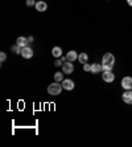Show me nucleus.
I'll return each instance as SVG.
<instances>
[{"mask_svg":"<svg viewBox=\"0 0 132 147\" xmlns=\"http://www.w3.org/2000/svg\"><path fill=\"white\" fill-rule=\"evenodd\" d=\"M120 85L124 90H132V77H129V76L123 77L122 81H120Z\"/></svg>","mask_w":132,"mask_h":147,"instance_id":"20e7f679","label":"nucleus"},{"mask_svg":"<svg viewBox=\"0 0 132 147\" xmlns=\"http://www.w3.org/2000/svg\"><path fill=\"white\" fill-rule=\"evenodd\" d=\"M62 84V88H64L65 90H73L74 89V81H71V80H69V78H66V80H64V81L61 82Z\"/></svg>","mask_w":132,"mask_h":147,"instance_id":"6e6552de","label":"nucleus"},{"mask_svg":"<svg viewBox=\"0 0 132 147\" xmlns=\"http://www.w3.org/2000/svg\"><path fill=\"white\" fill-rule=\"evenodd\" d=\"M62 89H64V88H62V84L54 81L53 84H50V85L48 86V93H49L50 96H60Z\"/></svg>","mask_w":132,"mask_h":147,"instance_id":"f257e3e1","label":"nucleus"},{"mask_svg":"<svg viewBox=\"0 0 132 147\" xmlns=\"http://www.w3.org/2000/svg\"><path fill=\"white\" fill-rule=\"evenodd\" d=\"M36 3H37V1H34V0H27V1H25V4H27L28 7H32V5H36Z\"/></svg>","mask_w":132,"mask_h":147,"instance_id":"6ab92c4d","label":"nucleus"},{"mask_svg":"<svg viewBox=\"0 0 132 147\" xmlns=\"http://www.w3.org/2000/svg\"><path fill=\"white\" fill-rule=\"evenodd\" d=\"M64 74L65 73H61V72H57V73H54V81H57V82H62L64 81Z\"/></svg>","mask_w":132,"mask_h":147,"instance_id":"2eb2a0df","label":"nucleus"},{"mask_svg":"<svg viewBox=\"0 0 132 147\" xmlns=\"http://www.w3.org/2000/svg\"><path fill=\"white\" fill-rule=\"evenodd\" d=\"M102 64L103 65H115V57L112 53H105L103 58H102Z\"/></svg>","mask_w":132,"mask_h":147,"instance_id":"f03ea898","label":"nucleus"},{"mask_svg":"<svg viewBox=\"0 0 132 147\" xmlns=\"http://www.w3.org/2000/svg\"><path fill=\"white\" fill-rule=\"evenodd\" d=\"M112 68H114L112 65H103L102 64V70H112Z\"/></svg>","mask_w":132,"mask_h":147,"instance_id":"aec40b11","label":"nucleus"},{"mask_svg":"<svg viewBox=\"0 0 132 147\" xmlns=\"http://www.w3.org/2000/svg\"><path fill=\"white\" fill-rule=\"evenodd\" d=\"M62 72L65 74H71V73L74 72V65H73V62L70 61H65L62 64Z\"/></svg>","mask_w":132,"mask_h":147,"instance_id":"39448f33","label":"nucleus"},{"mask_svg":"<svg viewBox=\"0 0 132 147\" xmlns=\"http://www.w3.org/2000/svg\"><path fill=\"white\" fill-rule=\"evenodd\" d=\"M83 70H85V72H91V65H90V64H87V62H86V64H83Z\"/></svg>","mask_w":132,"mask_h":147,"instance_id":"f3484780","label":"nucleus"},{"mask_svg":"<svg viewBox=\"0 0 132 147\" xmlns=\"http://www.w3.org/2000/svg\"><path fill=\"white\" fill-rule=\"evenodd\" d=\"M28 38L27 37H24V36H20V37H17L16 40V44L20 47V48H25V47H28Z\"/></svg>","mask_w":132,"mask_h":147,"instance_id":"1a4fd4ad","label":"nucleus"},{"mask_svg":"<svg viewBox=\"0 0 132 147\" xmlns=\"http://www.w3.org/2000/svg\"><path fill=\"white\" fill-rule=\"evenodd\" d=\"M34 7H36V9H37L38 12H45V11H46V8H48V4L45 3V1H42V0H40V1H37V3H36V5H34Z\"/></svg>","mask_w":132,"mask_h":147,"instance_id":"9d476101","label":"nucleus"},{"mask_svg":"<svg viewBox=\"0 0 132 147\" xmlns=\"http://www.w3.org/2000/svg\"><path fill=\"white\" fill-rule=\"evenodd\" d=\"M103 72L102 70V64H98V62H94L91 65V73L92 74H98V73Z\"/></svg>","mask_w":132,"mask_h":147,"instance_id":"f8f14e48","label":"nucleus"},{"mask_svg":"<svg viewBox=\"0 0 132 147\" xmlns=\"http://www.w3.org/2000/svg\"><path fill=\"white\" fill-rule=\"evenodd\" d=\"M5 60H7V55L4 52H0V62H4Z\"/></svg>","mask_w":132,"mask_h":147,"instance_id":"a211bd4d","label":"nucleus"},{"mask_svg":"<svg viewBox=\"0 0 132 147\" xmlns=\"http://www.w3.org/2000/svg\"><path fill=\"white\" fill-rule=\"evenodd\" d=\"M127 4H128L129 7H132V0H127Z\"/></svg>","mask_w":132,"mask_h":147,"instance_id":"b1692460","label":"nucleus"},{"mask_svg":"<svg viewBox=\"0 0 132 147\" xmlns=\"http://www.w3.org/2000/svg\"><path fill=\"white\" fill-rule=\"evenodd\" d=\"M11 49H12V52H13L15 55H19V53H21V49H23V48H20V47L16 44V45H13Z\"/></svg>","mask_w":132,"mask_h":147,"instance_id":"dca6fc26","label":"nucleus"},{"mask_svg":"<svg viewBox=\"0 0 132 147\" xmlns=\"http://www.w3.org/2000/svg\"><path fill=\"white\" fill-rule=\"evenodd\" d=\"M52 55L54 56L56 58H60L62 56V48L61 47H54V48L52 49Z\"/></svg>","mask_w":132,"mask_h":147,"instance_id":"ddd939ff","label":"nucleus"},{"mask_svg":"<svg viewBox=\"0 0 132 147\" xmlns=\"http://www.w3.org/2000/svg\"><path fill=\"white\" fill-rule=\"evenodd\" d=\"M61 60H62V62L68 61V58H66V56H61Z\"/></svg>","mask_w":132,"mask_h":147,"instance_id":"4be33fe9","label":"nucleus"},{"mask_svg":"<svg viewBox=\"0 0 132 147\" xmlns=\"http://www.w3.org/2000/svg\"><path fill=\"white\" fill-rule=\"evenodd\" d=\"M102 80L107 84H111V82L115 81V74L112 70H103V74H102Z\"/></svg>","mask_w":132,"mask_h":147,"instance_id":"7ed1b4c3","label":"nucleus"},{"mask_svg":"<svg viewBox=\"0 0 132 147\" xmlns=\"http://www.w3.org/2000/svg\"><path fill=\"white\" fill-rule=\"evenodd\" d=\"M62 64H64V62H62V60H58V58H57V60H56V61H54V65L57 66V68H60V66H62Z\"/></svg>","mask_w":132,"mask_h":147,"instance_id":"412c9836","label":"nucleus"},{"mask_svg":"<svg viewBox=\"0 0 132 147\" xmlns=\"http://www.w3.org/2000/svg\"><path fill=\"white\" fill-rule=\"evenodd\" d=\"M28 41H29V42H32V41H33V36H29V37H28Z\"/></svg>","mask_w":132,"mask_h":147,"instance_id":"5701e85b","label":"nucleus"},{"mask_svg":"<svg viewBox=\"0 0 132 147\" xmlns=\"http://www.w3.org/2000/svg\"><path fill=\"white\" fill-rule=\"evenodd\" d=\"M21 56H23L24 58H27V60H29V58L33 57V51H32V48H29V47H25V48L21 49Z\"/></svg>","mask_w":132,"mask_h":147,"instance_id":"0eeeda50","label":"nucleus"},{"mask_svg":"<svg viewBox=\"0 0 132 147\" xmlns=\"http://www.w3.org/2000/svg\"><path fill=\"white\" fill-rule=\"evenodd\" d=\"M66 58H68V61L74 62L75 60H78V53L75 51H70L66 53Z\"/></svg>","mask_w":132,"mask_h":147,"instance_id":"9b49d317","label":"nucleus"},{"mask_svg":"<svg viewBox=\"0 0 132 147\" xmlns=\"http://www.w3.org/2000/svg\"><path fill=\"white\" fill-rule=\"evenodd\" d=\"M122 99L127 105H132V90H125V92L123 93Z\"/></svg>","mask_w":132,"mask_h":147,"instance_id":"423d86ee","label":"nucleus"},{"mask_svg":"<svg viewBox=\"0 0 132 147\" xmlns=\"http://www.w3.org/2000/svg\"><path fill=\"white\" fill-rule=\"evenodd\" d=\"M88 60V55L87 53H79L78 55V61L81 62V64H86Z\"/></svg>","mask_w":132,"mask_h":147,"instance_id":"4468645a","label":"nucleus"}]
</instances>
